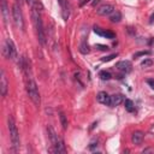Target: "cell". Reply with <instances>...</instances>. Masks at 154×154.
I'll list each match as a JSON object with an SVG mask.
<instances>
[{"instance_id": "44dd1931", "label": "cell", "mask_w": 154, "mask_h": 154, "mask_svg": "<svg viewBox=\"0 0 154 154\" xmlns=\"http://www.w3.org/2000/svg\"><path fill=\"white\" fill-rule=\"evenodd\" d=\"M149 53H150L149 51H141V52L135 53V54H134V58H138V57H142V55H147V54H149Z\"/></svg>"}, {"instance_id": "83f0119b", "label": "cell", "mask_w": 154, "mask_h": 154, "mask_svg": "<svg viewBox=\"0 0 154 154\" xmlns=\"http://www.w3.org/2000/svg\"><path fill=\"white\" fill-rule=\"evenodd\" d=\"M17 1V4L19 5V6H22V4H23V0H16Z\"/></svg>"}, {"instance_id": "484cf974", "label": "cell", "mask_w": 154, "mask_h": 154, "mask_svg": "<svg viewBox=\"0 0 154 154\" xmlns=\"http://www.w3.org/2000/svg\"><path fill=\"white\" fill-rule=\"evenodd\" d=\"M59 1V4L61 5V7H65V6H67V2H66V0H58Z\"/></svg>"}, {"instance_id": "7a4b0ae2", "label": "cell", "mask_w": 154, "mask_h": 154, "mask_svg": "<svg viewBox=\"0 0 154 154\" xmlns=\"http://www.w3.org/2000/svg\"><path fill=\"white\" fill-rule=\"evenodd\" d=\"M7 125H8V131H10V138L12 142V146L14 147V149L19 148V132L17 129V125L14 123V119L12 116H8L7 118Z\"/></svg>"}, {"instance_id": "7402d4cb", "label": "cell", "mask_w": 154, "mask_h": 154, "mask_svg": "<svg viewBox=\"0 0 154 154\" xmlns=\"http://www.w3.org/2000/svg\"><path fill=\"white\" fill-rule=\"evenodd\" d=\"M32 7H35V8H36L37 11H40V12L43 10V6H42V4H41L40 1H35V4H34V6H32Z\"/></svg>"}, {"instance_id": "4316f807", "label": "cell", "mask_w": 154, "mask_h": 154, "mask_svg": "<svg viewBox=\"0 0 154 154\" xmlns=\"http://www.w3.org/2000/svg\"><path fill=\"white\" fill-rule=\"evenodd\" d=\"M149 22H150V23H154V14L150 16V20H149Z\"/></svg>"}, {"instance_id": "2e32d148", "label": "cell", "mask_w": 154, "mask_h": 154, "mask_svg": "<svg viewBox=\"0 0 154 154\" xmlns=\"http://www.w3.org/2000/svg\"><path fill=\"white\" fill-rule=\"evenodd\" d=\"M79 52H81L82 54H88V53L90 52L89 46H88L85 42H82V43L79 45Z\"/></svg>"}, {"instance_id": "f546056e", "label": "cell", "mask_w": 154, "mask_h": 154, "mask_svg": "<svg viewBox=\"0 0 154 154\" xmlns=\"http://www.w3.org/2000/svg\"><path fill=\"white\" fill-rule=\"evenodd\" d=\"M25 1H26V2H28V4H30V5H31V4H32V2H34V0H25Z\"/></svg>"}, {"instance_id": "cb8c5ba5", "label": "cell", "mask_w": 154, "mask_h": 154, "mask_svg": "<svg viewBox=\"0 0 154 154\" xmlns=\"http://www.w3.org/2000/svg\"><path fill=\"white\" fill-rule=\"evenodd\" d=\"M94 31L97 34V35H100V36H103V31L99 28V26H94Z\"/></svg>"}, {"instance_id": "603a6c76", "label": "cell", "mask_w": 154, "mask_h": 154, "mask_svg": "<svg viewBox=\"0 0 154 154\" xmlns=\"http://www.w3.org/2000/svg\"><path fill=\"white\" fill-rule=\"evenodd\" d=\"M95 47H97V49H100V51H108V49H109L108 46H106V45H100V43L95 45Z\"/></svg>"}, {"instance_id": "8992f818", "label": "cell", "mask_w": 154, "mask_h": 154, "mask_svg": "<svg viewBox=\"0 0 154 154\" xmlns=\"http://www.w3.org/2000/svg\"><path fill=\"white\" fill-rule=\"evenodd\" d=\"M114 12V6L111 5V4H105V5H101L97 10H96V13L99 16H109Z\"/></svg>"}, {"instance_id": "52a82bcc", "label": "cell", "mask_w": 154, "mask_h": 154, "mask_svg": "<svg viewBox=\"0 0 154 154\" xmlns=\"http://www.w3.org/2000/svg\"><path fill=\"white\" fill-rule=\"evenodd\" d=\"M116 67L119 71L124 72V73H128V72H130L132 70V65H131V63L129 60H120V61H118L116 64Z\"/></svg>"}, {"instance_id": "3957f363", "label": "cell", "mask_w": 154, "mask_h": 154, "mask_svg": "<svg viewBox=\"0 0 154 154\" xmlns=\"http://www.w3.org/2000/svg\"><path fill=\"white\" fill-rule=\"evenodd\" d=\"M26 91H28V95L29 97L31 99V101L38 106L40 102H41V97H40V93H38V88H37V84L36 82L32 79V78H29L26 81Z\"/></svg>"}, {"instance_id": "f1b7e54d", "label": "cell", "mask_w": 154, "mask_h": 154, "mask_svg": "<svg viewBox=\"0 0 154 154\" xmlns=\"http://www.w3.org/2000/svg\"><path fill=\"white\" fill-rule=\"evenodd\" d=\"M87 2H89V0H84V1L81 4V6H83V5H84V4H87Z\"/></svg>"}, {"instance_id": "ffe728a7", "label": "cell", "mask_w": 154, "mask_h": 154, "mask_svg": "<svg viewBox=\"0 0 154 154\" xmlns=\"http://www.w3.org/2000/svg\"><path fill=\"white\" fill-rule=\"evenodd\" d=\"M150 65H153V60H150V59H144L141 63V66H143V67H147V66H150Z\"/></svg>"}, {"instance_id": "ba28073f", "label": "cell", "mask_w": 154, "mask_h": 154, "mask_svg": "<svg viewBox=\"0 0 154 154\" xmlns=\"http://www.w3.org/2000/svg\"><path fill=\"white\" fill-rule=\"evenodd\" d=\"M7 88H8V82H7L5 71L1 70V76H0V93H1L2 96L6 95V93H7Z\"/></svg>"}, {"instance_id": "30bf717a", "label": "cell", "mask_w": 154, "mask_h": 154, "mask_svg": "<svg viewBox=\"0 0 154 154\" xmlns=\"http://www.w3.org/2000/svg\"><path fill=\"white\" fill-rule=\"evenodd\" d=\"M96 100H97L100 103H103V105L109 106L111 96H109L106 91H100V93H97V95H96Z\"/></svg>"}, {"instance_id": "e0dca14e", "label": "cell", "mask_w": 154, "mask_h": 154, "mask_svg": "<svg viewBox=\"0 0 154 154\" xmlns=\"http://www.w3.org/2000/svg\"><path fill=\"white\" fill-rule=\"evenodd\" d=\"M99 77H100L102 81H108V79H111L112 75H111L108 71H100V73H99Z\"/></svg>"}, {"instance_id": "277c9868", "label": "cell", "mask_w": 154, "mask_h": 154, "mask_svg": "<svg viewBox=\"0 0 154 154\" xmlns=\"http://www.w3.org/2000/svg\"><path fill=\"white\" fill-rule=\"evenodd\" d=\"M2 54L5 58L7 59H16L17 58V49H16V46L13 43V41L11 38H7L2 46Z\"/></svg>"}, {"instance_id": "6da1fadb", "label": "cell", "mask_w": 154, "mask_h": 154, "mask_svg": "<svg viewBox=\"0 0 154 154\" xmlns=\"http://www.w3.org/2000/svg\"><path fill=\"white\" fill-rule=\"evenodd\" d=\"M31 17H32V22H34V25H35V29L37 32V38L41 45H45L46 36H45V29H43V24H42V19H41V12L37 11L35 7H32Z\"/></svg>"}, {"instance_id": "5b68a950", "label": "cell", "mask_w": 154, "mask_h": 154, "mask_svg": "<svg viewBox=\"0 0 154 154\" xmlns=\"http://www.w3.org/2000/svg\"><path fill=\"white\" fill-rule=\"evenodd\" d=\"M12 17H13V22L17 25V28L23 30L24 29V19H23V13H22L20 6L18 4H14L12 6Z\"/></svg>"}, {"instance_id": "8fae6325", "label": "cell", "mask_w": 154, "mask_h": 154, "mask_svg": "<svg viewBox=\"0 0 154 154\" xmlns=\"http://www.w3.org/2000/svg\"><path fill=\"white\" fill-rule=\"evenodd\" d=\"M123 101H124V96H123L122 94H114V95H112V96H111L109 106H111V107L118 106V105H120Z\"/></svg>"}, {"instance_id": "d4e9b609", "label": "cell", "mask_w": 154, "mask_h": 154, "mask_svg": "<svg viewBox=\"0 0 154 154\" xmlns=\"http://www.w3.org/2000/svg\"><path fill=\"white\" fill-rule=\"evenodd\" d=\"M147 83L149 84V87H150L152 89H154V79H153V78H148V79H147Z\"/></svg>"}, {"instance_id": "d6986e66", "label": "cell", "mask_w": 154, "mask_h": 154, "mask_svg": "<svg viewBox=\"0 0 154 154\" xmlns=\"http://www.w3.org/2000/svg\"><path fill=\"white\" fill-rule=\"evenodd\" d=\"M118 54L117 53H113V54H109V55H107V57H103V58H101V61H103V63H106V61H111L113 58H116Z\"/></svg>"}, {"instance_id": "9c48e42d", "label": "cell", "mask_w": 154, "mask_h": 154, "mask_svg": "<svg viewBox=\"0 0 154 154\" xmlns=\"http://www.w3.org/2000/svg\"><path fill=\"white\" fill-rule=\"evenodd\" d=\"M1 14H2V19H4V24L6 25L10 19V10H8L6 0H1Z\"/></svg>"}, {"instance_id": "7c38bea8", "label": "cell", "mask_w": 154, "mask_h": 154, "mask_svg": "<svg viewBox=\"0 0 154 154\" xmlns=\"http://www.w3.org/2000/svg\"><path fill=\"white\" fill-rule=\"evenodd\" d=\"M143 137H144V135L142 131H135L131 136V141L134 144H140L143 141Z\"/></svg>"}, {"instance_id": "9a60e30c", "label": "cell", "mask_w": 154, "mask_h": 154, "mask_svg": "<svg viewBox=\"0 0 154 154\" xmlns=\"http://www.w3.org/2000/svg\"><path fill=\"white\" fill-rule=\"evenodd\" d=\"M59 118H60V123H61L63 129L66 130V129H67V119H66V116H65L63 112H60V113H59Z\"/></svg>"}, {"instance_id": "ac0fdd59", "label": "cell", "mask_w": 154, "mask_h": 154, "mask_svg": "<svg viewBox=\"0 0 154 154\" xmlns=\"http://www.w3.org/2000/svg\"><path fill=\"white\" fill-rule=\"evenodd\" d=\"M103 36H105L106 38L113 40V38L116 37V34H114L113 31H111V30H105V31H103Z\"/></svg>"}, {"instance_id": "4fadbf2b", "label": "cell", "mask_w": 154, "mask_h": 154, "mask_svg": "<svg viewBox=\"0 0 154 154\" xmlns=\"http://www.w3.org/2000/svg\"><path fill=\"white\" fill-rule=\"evenodd\" d=\"M122 19V13L119 11H114L112 14H109V20L112 23H119Z\"/></svg>"}, {"instance_id": "5bb4252c", "label": "cell", "mask_w": 154, "mask_h": 154, "mask_svg": "<svg viewBox=\"0 0 154 154\" xmlns=\"http://www.w3.org/2000/svg\"><path fill=\"white\" fill-rule=\"evenodd\" d=\"M124 105H125V109H126L128 112H132V111H134V108H135L134 102H132L130 99H126V100L124 101Z\"/></svg>"}]
</instances>
